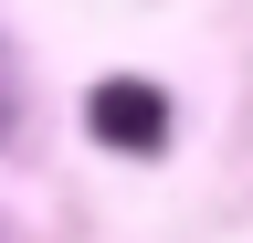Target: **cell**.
I'll return each instance as SVG.
<instances>
[{
	"label": "cell",
	"instance_id": "1",
	"mask_svg": "<svg viewBox=\"0 0 253 243\" xmlns=\"http://www.w3.org/2000/svg\"><path fill=\"white\" fill-rule=\"evenodd\" d=\"M84 127H95V148L148 159V148H169V96H158V85H137V74H106V85L84 96Z\"/></svg>",
	"mask_w": 253,
	"mask_h": 243
},
{
	"label": "cell",
	"instance_id": "2",
	"mask_svg": "<svg viewBox=\"0 0 253 243\" xmlns=\"http://www.w3.org/2000/svg\"><path fill=\"white\" fill-rule=\"evenodd\" d=\"M0 138H11V64H0Z\"/></svg>",
	"mask_w": 253,
	"mask_h": 243
}]
</instances>
